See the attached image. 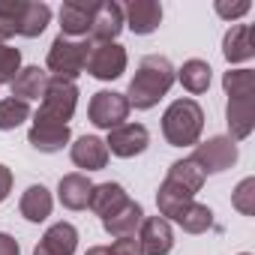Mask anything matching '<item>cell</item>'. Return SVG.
I'll list each match as a JSON object with an SVG mask.
<instances>
[{"instance_id": "obj_15", "label": "cell", "mask_w": 255, "mask_h": 255, "mask_svg": "<svg viewBox=\"0 0 255 255\" xmlns=\"http://www.w3.org/2000/svg\"><path fill=\"white\" fill-rule=\"evenodd\" d=\"M75 246H78V231L72 222H54L42 240L36 243L33 255H75Z\"/></svg>"}, {"instance_id": "obj_8", "label": "cell", "mask_w": 255, "mask_h": 255, "mask_svg": "<svg viewBox=\"0 0 255 255\" xmlns=\"http://www.w3.org/2000/svg\"><path fill=\"white\" fill-rule=\"evenodd\" d=\"M126 48L120 42H102V45H93L90 48V57H87V72L99 81H114L126 72Z\"/></svg>"}, {"instance_id": "obj_36", "label": "cell", "mask_w": 255, "mask_h": 255, "mask_svg": "<svg viewBox=\"0 0 255 255\" xmlns=\"http://www.w3.org/2000/svg\"><path fill=\"white\" fill-rule=\"evenodd\" d=\"M84 255H108V246H90Z\"/></svg>"}, {"instance_id": "obj_12", "label": "cell", "mask_w": 255, "mask_h": 255, "mask_svg": "<svg viewBox=\"0 0 255 255\" xmlns=\"http://www.w3.org/2000/svg\"><path fill=\"white\" fill-rule=\"evenodd\" d=\"M225 123H228V138L237 144L252 135L255 129V96H228L225 105Z\"/></svg>"}, {"instance_id": "obj_3", "label": "cell", "mask_w": 255, "mask_h": 255, "mask_svg": "<svg viewBox=\"0 0 255 255\" xmlns=\"http://www.w3.org/2000/svg\"><path fill=\"white\" fill-rule=\"evenodd\" d=\"M204 129V111L195 99H174L162 114V135L171 147L198 144Z\"/></svg>"}, {"instance_id": "obj_19", "label": "cell", "mask_w": 255, "mask_h": 255, "mask_svg": "<svg viewBox=\"0 0 255 255\" xmlns=\"http://www.w3.org/2000/svg\"><path fill=\"white\" fill-rule=\"evenodd\" d=\"M144 222V210L138 201H126L120 210H114L111 216L102 219V228L111 234V237H135V231L141 228Z\"/></svg>"}, {"instance_id": "obj_27", "label": "cell", "mask_w": 255, "mask_h": 255, "mask_svg": "<svg viewBox=\"0 0 255 255\" xmlns=\"http://www.w3.org/2000/svg\"><path fill=\"white\" fill-rule=\"evenodd\" d=\"M186 234H204L207 228H213V210L207 207V204H198V201H189L183 210H180V216L174 219Z\"/></svg>"}, {"instance_id": "obj_1", "label": "cell", "mask_w": 255, "mask_h": 255, "mask_svg": "<svg viewBox=\"0 0 255 255\" xmlns=\"http://www.w3.org/2000/svg\"><path fill=\"white\" fill-rule=\"evenodd\" d=\"M174 81H177V69L171 66V60L162 57V54H147V57L138 60V69L129 81V90L123 96L129 102V108L147 111L171 90Z\"/></svg>"}, {"instance_id": "obj_16", "label": "cell", "mask_w": 255, "mask_h": 255, "mask_svg": "<svg viewBox=\"0 0 255 255\" xmlns=\"http://www.w3.org/2000/svg\"><path fill=\"white\" fill-rule=\"evenodd\" d=\"M96 3H84V0H66L60 6V36L81 39L90 33V15Z\"/></svg>"}, {"instance_id": "obj_22", "label": "cell", "mask_w": 255, "mask_h": 255, "mask_svg": "<svg viewBox=\"0 0 255 255\" xmlns=\"http://www.w3.org/2000/svg\"><path fill=\"white\" fill-rule=\"evenodd\" d=\"M126 201H129V195H126V189L120 186V183H114V180H108V183H93V189H90V210L96 213V216H111L114 210H120Z\"/></svg>"}, {"instance_id": "obj_23", "label": "cell", "mask_w": 255, "mask_h": 255, "mask_svg": "<svg viewBox=\"0 0 255 255\" xmlns=\"http://www.w3.org/2000/svg\"><path fill=\"white\" fill-rule=\"evenodd\" d=\"M51 207H54V198H51V192L42 183L27 186L24 195H21V201H18V210H21V216L27 222H45L51 216Z\"/></svg>"}, {"instance_id": "obj_29", "label": "cell", "mask_w": 255, "mask_h": 255, "mask_svg": "<svg viewBox=\"0 0 255 255\" xmlns=\"http://www.w3.org/2000/svg\"><path fill=\"white\" fill-rule=\"evenodd\" d=\"M222 87L228 96H255V72L252 69H228L222 75Z\"/></svg>"}, {"instance_id": "obj_17", "label": "cell", "mask_w": 255, "mask_h": 255, "mask_svg": "<svg viewBox=\"0 0 255 255\" xmlns=\"http://www.w3.org/2000/svg\"><path fill=\"white\" fill-rule=\"evenodd\" d=\"M69 156H72V162H75L78 168H84V171H102V168L108 165V147H105V141L96 138V135H81V138H75V144L69 147Z\"/></svg>"}, {"instance_id": "obj_5", "label": "cell", "mask_w": 255, "mask_h": 255, "mask_svg": "<svg viewBox=\"0 0 255 255\" xmlns=\"http://www.w3.org/2000/svg\"><path fill=\"white\" fill-rule=\"evenodd\" d=\"M75 105H78V87H75V81L48 78V87H45V96H42L36 114L69 126V120H72V114H75Z\"/></svg>"}, {"instance_id": "obj_14", "label": "cell", "mask_w": 255, "mask_h": 255, "mask_svg": "<svg viewBox=\"0 0 255 255\" xmlns=\"http://www.w3.org/2000/svg\"><path fill=\"white\" fill-rule=\"evenodd\" d=\"M123 24L135 36H147L162 24V6L156 0H129L123 6Z\"/></svg>"}, {"instance_id": "obj_31", "label": "cell", "mask_w": 255, "mask_h": 255, "mask_svg": "<svg viewBox=\"0 0 255 255\" xmlns=\"http://www.w3.org/2000/svg\"><path fill=\"white\" fill-rule=\"evenodd\" d=\"M18 72H21V51L0 42V84H12Z\"/></svg>"}, {"instance_id": "obj_10", "label": "cell", "mask_w": 255, "mask_h": 255, "mask_svg": "<svg viewBox=\"0 0 255 255\" xmlns=\"http://www.w3.org/2000/svg\"><path fill=\"white\" fill-rule=\"evenodd\" d=\"M72 132H69V126L66 123H57V120H48L42 114H33V126H30V132H27V141L33 150L39 153H57L69 144Z\"/></svg>"}, {"instance_id": "obj_2", "label": "cell", "mask_w": 255, "mask_h": 255, "mask_svg": "<svg viewBox=\"0 0 255 255\" xmlns=\"http://www.w3.org/2000/svg\"><path fill=\"white\" fill-rule=\"evenodd\" d=\"M51 21V6L36 0H0V42L9 36H39Z\"/></svg>"}, {"instance_id": "obj_4", "label": "cell", "mask_w": 255, "mask_h": 255, "mask_svg": "<svg viewBox=\"0 0 255 255\" xmlns=\"http://www.w3.org/2000/svg\"><path fill=\"white\" fill-rule=\"evenodd\" d=\"M90 48L93 42L90 39H69V36H57L48 48V75L51 78H66V81H75L84 66H87V57H90Z\"/></svg>"}, {"instance_id": "obj_6", "label": "cell", "mask_w": 255, "mask_h": 255, "mask_svg": "<svg viewBox=\"0 0 255 255\" xmlns=\"http://www.w3.org/2000/svg\"><path fill=\"white\" fill-rule=\"evenodd\" d=\"M87 117L96 129L111 132L120 123H126V117H129V102L117 90H99V93H93V99L87 105Z\"/></svg>"}, {"instance_id": "obj_30", "label": "cell", "mask_w": 255, "mask_h": 255, "mask_svg": "<svg viewBox=\"0 0 255 255\" xmlns=\"http://www.w3.org/2000/svg\"><path fill=\"white\" fill-rule=\"evenodd\" d=\"M231 207L240 210L243 216H252L255 213V177H243L234 192H231Z\"/></svg>"}, {"instance_id": "obj_13", "label": "cell", "mask_w": 255, "mask_h": 255, "mask_svg": "<svg viewBox=\"0 0 255 255\" xmlns=\"http://www.w3.org/2000/svg\"><path fill=\"white\" fill-rule=\"evenodd\" d=\"M138 243L144 255H168L174 249V231L171 222L162 216H144L138 228Z\"/></svg>"}, {"instance_id": "obj_32", "label": "cell", "mask_w": 255, "mask_h": 255, "mask_svg": "<svg viewBox=\"0 0 255 255\" xmlns=\"http://www.w3.org/2000/svg\"><path fill=\"white\" fill-rule=\"evenodd\" d=\"M213 9H216V15L219 18H225V21H234V18H243L252 6H249V0H240V3H228V0H216L213 3Z\"/></svg>"}, {"instance_id": "obj_33", "label": "cell", "mask_w": 255, "mask_h": 255, "mask_svg": "<svg viewBox=\"0 0 255 255\" xmlns=\"http://www.w3.org/2000/svg\"><path fill=\"white\" fill-rule=\"evenodd\" d=\"M108 255H144V252H141L138 237H117L108 246Z\"/></svg>"}, {"instance_id": "obj_26", "label": "cell", "mask_w": 255, "mask_h": 255, "mask_svg": "<svg viewBox=\"0 0 255 255\" xmlns=\"http://www.w3.org/2000/svg\"><path fill=\"white\" fill-rule=\"evenodd\" d=\"M210 63L207 60H198V57H192V60H186L180 69H177V81L189 90V93H207V87H210Z\"/></svg>"}, {"instance_id": "obj_34", "label": "cell", "mask_w": 255, "mask_h": 255, "mask_svg": "<svg viewBox=\"0 0 255 255\" xmlns=\"http://www.w3.org/2000/svg\"><path fill=\"white\" fill-rule=\"evenodd\" d=\"M0 255H21L18 240L12 234H6V231H0Z\"/></svg>"}, {"instance_id": "obj_9", "label": "cell", "mask_w": 255, "mask_h": 255, "mask_svg": "<svg viewBox=\"0 0 255 255\" xmlns=\"http://www.w3.org/2000/svg\"><path fill=\"white\" fill-rule=\"evenodd\" d=\"M147 144H150V132L141 123H120L117 129L108 132V141H105L108 153H114L120 159H132V156L144 153Z\"/></svg>"}, {"instance_id": "obj_28", "label": "cell", "mask_w": 255, "mask_h": 255, "mask_svg": "<svg viewBox=\"0 0 255 255\" xmlns=\"http://www.w3.org/2000/svg\"><path fill=\"white\" fill-rule=\"evenodd\" d=\"M30 120V105L21 102V99H0V129L9 132V129H18V126Z\"/></svg>"}, {"instance_id": "obj_35", "label": "cell", "mask_w": 255, "mask_h": 255, "mask_svg": "<svg viewBox=\"0 0 255 255\" xmlns=\"http://www.w3.org/2000/svg\"><path fill=\"white\" fill-rule=\"evenodd\" d=\"M9 192H12V171L0 162V204L9 198Z\"/></svg>"}, {"instance_id": "obj_18", "label": "cell", "mask_w": 255, "mask_h": 255, "mask_svg": "<svg viewBox=\"0 0 255 255\" xmlns=\"http://www.w3.org/2000/svg\"><path fill=\"white\" fill-rule=\"evenodd\" d=\"M90 177L81 174V171H72V174H63L60 183H57V198L66 210H84L90 204Z\"/></svg>"}, {"instance_id": "obj_21", "label": "cell", "mask_w": 255, "mask_h": 255, "mask_svg": "<svg viewBox=\"0 0 255 255\" xmlns=\"http://www.w3.org/2000/svg\"><path fill=\"white\" fill-rule=\"evenodd\" d=\"M255 54L252 42V24H231L222 36V57L228 63H243Z\"/></svg>"}, {"instance_id": "obj_20", "label": "cell", "mask_w": 255, "mask_h": 255, "mask_svg": "<svg viewBox=\"0 0 255 255\" xmlns=\"http://www.w3.org/2000/svg\"><path fill=\"white\" fill-rule=\"evenodd\" d=\"M48 72L45 69H39V66H21V72L12 78V99H21V102H27L30 105V99H39L42 102V96H45V87H48Z\"/></svg>"}, {"instance_id": "obj_11", "label": "cell", "mask_w": 255, "mask_h": 255, "mask_svg": "<svg viewBox=\"0 0 255 255\" xmlns=\"http://www.w3.org/2000/svg\"><path fill=\"white\" fill-rule=\"evenodd\" d=\"M120 30H123V6L114 3V0H102V3H96L93 15H90V33H87V39L96 42V45L114 42Z\"/></svg>"}, {"instance_id": "obj_25", "label": "cell", "mask_w": 255, "mask_h": 255, "mask_svg": "<svg viewBox=\"0 0 255 255\" xmlns=\"http://www.w3.org/2000/svg\"><path fill=\"white\" fill-rule=\"evenodd\" d=\"M204 171H201V165L189 156V159H177V162H171V168H168V180L171 183H177V186H183L189 195H195L201 186H204Z\"/></svg>"}, {"instance_id": "obj_37", "label": "cell", "mask_w": 255, "mask_h": 255, "mask_svg": "<svg viewBox=\"0 0 255 255\" xmlns=\"http://www.w3.org/2000/svg\"><path fill=\"white\" fill-rule=\"evenodd\" d=\"M240 255H249V252H240Z\"/></svg>"}, {"instance_id": "obj_24", "label": "cell", "mask_w": 255, "mask_h": 255, "mask_svg": "<svg viewBox=\"0 0 255 255\" xmlns=\"http://www.w3.org/2000/svg\"><path fill=\"white\" fill-rule=\"evenodd\" d=\"M189 201H192V195H189L183 186L171 183L168 177H165V180L159 183V189H156V207H159V216H162V219H177L180 210H183Z\"/></svg>"}, {"instance_id": "obj_7", "label": "cell", "mask_w": 255, "mask_h": 255, "mask_svg": "<svg viewBox=\"0 0 255 255\" xmlns=\"http://www.w3.org/2000/svg\"><path fill=\"white\" fill-rule=\"evenodd\" d=\"M237 156H240V150H237V144H234L228 135H213V138L195 144V153H192V159L201 165L204 174L228 171V168L237 162Z\"/></svg>"}]
</instances>
